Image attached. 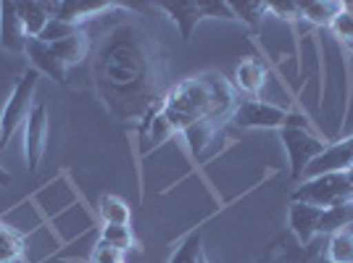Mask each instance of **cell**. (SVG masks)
Masks as SVG:
<instances>
[{"mask_svg":"<svg viewBox=\"0 0 353 263\" xmlns=\"http://www.w3.org/2000/svg\"><path fill=\"white\" fill-rule=\"evenodd\" d=\"M214 132H216V124H208V121L192 124V127L185 129V134H188V140H190V147H192V153H195V156L206 150V145L211 143V137H214Z\"/></svg>","mask_w":353,"mask_h":263,"instance_id":"obj_26","label":"cell"},{"mask_svg":"<svg viewBox=\"0 0 353 263\" xmlns=\"http://www.w3.org/2000/svg\"><path fill=\"white\" fill-rule=\"evenodd\" d=\"M282 143H285V150L290 156V176H293V182L303 179L306 166L316 156H322L324 147H327V143L314 137L309 129H290V127L282 129Z\"/></svg>","mask_w":353,"mask_h":263,"instance_id":"obj_7","label":"cell"},{"mask_svg":"<svg viewBox=\"0 0 353 263\" xmlns=\"http://www.w3.org/2000/svg\"><path fill=\"white\" fill-rule=\"evenodd\" d=\"M45 147H48V108L43 103H37L27 118V127H24V156H27L30 171L40 166Z\"/></svg>","mask_w":353,"mask_h":263,"instance_id":"obj_10","label":"cell"},{"mask_svg":"<svg viewBox=\"0 0 353 263\" xmlns=\"http://www.w3.org/2000/svg\"><path fill=\"white\" fill-rule=\"evenodd\" d=\"M0 147H3V134H0Z\"/></svg>","mask_w":353,"mask_h":263,"instance_id":"obj_35","label":"cell"},{"mask_svg":"<svg viewBox=\"0 0 353 263\" xmlns=\"http://www.w3.org/2000/svg\"><path fill=\"white\" fill-rule=\"evenodd\" d=\"M351 227H353V200L322 208L319 234H335V232H340V229H351Z\"/></svg>","mask_w":353,"mask_h":263,"instance_id":"obj_17","label":"cell"},{"mask_svg":"<svg viewBox=\"0 0 353 263\" xmlns=\"http://www.w3.org/2000/svg\"><path fill=\"white\" fill-rule=\"evenodd\" d=\"M145 129H150V143H156V145H163L166 140H172L176 134V129L172 127V121L163 116V114H156V116L150 118L145 124Z\"/></svg>","mask_w":353,"mask_h":263,"instance_id":"obj_28","label":"cell"},{"mask_svg":"<svg viewBox=\"0 0 353 263\" xmlns=\"http://www.w3.org/2000/svg\"><path fill=\"white\" fill-rule=\"evenodd\" d=\"M37 82H40V72L34 69H27V72L19 76L11 98L3 108V116H0V134H3V145L14 137V132L19 129L21 121H27L32 114V98H34V90H37Z\"/></svg>","mask_w":353,"mask_h":263,"instance_id":"obj_5","label":"cell"},{"mask_svg":"<svg viewBox=\"0 0 353 263\" xmlns=\"http://www.w3.org/2000/svg\"><path fill=\"white\" fill-rule=\"evenodd\" d=\"M19 16H21V24H24V32H27V37L34 40V37H40V32L45 30V24L53 19L50 16V6L48 3H19Z\"/></svg>","mask_w":353,"mask_h":263,"instance_id":"obj_16","label":"cell"},{"mask_svg":"<svg viewBox=\"0 0 353 263\" xmlns=\"http://www.w3.org/2000/svg\"><path fill=\"white\" fill-rule=\"evenodd\" d=\"M293 200L295 203L316 205V208H330V205L353 200V187L345 171L322 174L314 176V179H303V185H298L293 190Z\"/></svg>","mask_w":353,"mask_h":263,"instance_id":"obj_3","label":"cell"},{"mask_svg":"<svg viewBox=\"0 0 353 263\" xmlns=\"http://www.w3.org/2000/svg\"><path fill=\"white\" fill-rule=\"evenodd\" d=\"M319 216H322V208L309 203H290V213H288V221H290V234L301 245H311L319 234Z\"/></svg>","mask_w":353,"mask_h":263,"instance_id":"obj_13","label":"cell"},{"mask_svg":"<svg viewBox=\"0 0 353 263\" xmlns=\"http://www.w3.org/2000/svg\"><path fill=\"white\" fill-rule=\"evenodd\" d=\"M101 242L108 245V248H117V250H127L134 245V234L130 227H117V224H105L103 232H101Z\"/></svg>","mask_w":353,"mask_h":263,"instance_id":"obj_24","label":"cell"},{"mask_svg":"<svg viewBox=\"0 0 353 263\" xmlns=\"http://www.w3.org/2000/svg\"><path fill=\"white\" fill-rule=\"evenodd\" d=\"M24 56L30 59V63L34 66V72L50 76V79L59 82V85H66V66H63V61L53 53L50 45H45L43 40H30Z\"/></svg>","mask_w":353,"mask_h":263,"instance_id":"obj_14","label":"cell"},{"mask_svg":"<svg viewBox=\"0 0 353 263\" xmlns=\"http://www.w3.org/2000/svg\"><path fill=\"white\" fill-rule=\"evenodd\" d=\"M269 11L274 16H280V19H285V21H298L301 19V3H277V0H272Z\"/></svg>","mask_w":353,"mask_h":263,"instance_id":"obj_30","label":"cell"},{"mask_svg":"<svg viewBox=\"0 0 353 263\" xmlns=\"http://www.w3.org/2000/svg\"><path fill=\"white\" fill-rule=\"evenodd\" d=\"M324 258L330 263H353V229H340L330 234Z\"/></svg>","mask_w":353,"mask_h":263,"instance_id":"obj_20","label":"cell"},{"mask_svg":"<svg viewBox=\"0 0 353 263\" xmlns=\"http://www.w3.org/2000/svg\"><path fill=\"white\" fill-rule=\"evenodd\" d=\"M235 87L216 72L190 76L179 85H172L163 101V116L172 121L176 132H185L192 124H216L230 121L237 105Z\"/></svg>","mask_w":353,"mask_h":263,"instance_id":"obj_2","label":"cell"},{"mask_svg":"<svg viewBox=\"0 0 353 263\" xmlns=\"http://www.w3.org/2000/svg\"><path fill=\"white\" fill-rule=\"evenodd\" d=\"M327 263H330V261H327Z\"/></svg>","mask_w":353,"mask_h":263,"instance_id":"obj_36","label":"cell"},{"mask_svg":"<svg viewBox=\"0 0 353 263\" xmlns=\"http://www.w3.org/2000/svg\"><path fill=\"white\" fill-rule=\"evenodd\" d=\"M230 121L243 129H285L290 121V111L250 98V101L237 103Z\"/></svg>","mask_w":353,"mask_h":263,"instance_id":"obj_6","label":"cell"},{"mask_svg":"<svg viewBox=\"0 0 353 263\" xmlns=\"http://www.w3.org/2000/svg\"><path fill=\"white\" fill-rule=\"evenodd\" d=\"M21 255H24V237L11 227L0 224V263H16L21 261Z\"/></svg>","mask_w":353,"mask_h":263,"instance_id":"obj_21","label":"cell"},{"mask_svg":"<svg viewBox=\"0 0 353 263\" xmlns=\"http://www.w3.org/2000/svg\"><path fill=\"white\" fill-rule=\"evenodd\" d=\"M235 19H243L250 30H259L264 16L269 14V3L264 0H240V3H230Z\"/></svg>","mask_w":353,"mask_h":263,"instance_id":"obj_22","label":"cell"},{"mask_svg":"<svg viewBox=\"0 0 353 263\" xmlns=\"http://www.w3.org/2000/svg\"><path fill=\"white\" fill-rule=\"evenodd\" d=\"M92 263H124V250L108 248L103 242H98V248L92 250Z\"/></svg>","mask_w":353,"mask_h":263,"instance_id":"obj_31","label":"cell"},{"mask_svg":"<svg viewBox=\"0 0 353 263\" xmlns=\"http://www.w3.org/2000/svg\"><path fill=\"white\" fill-rule=\"evenodd\" d=\"M50 48H53V53L63 61V66L69 69V66H77L82 59H88L90 40H88V34L79 30V32H74L72 37H63L59 43H53Z\"/></svg>","mask_w":353,"mask_h":263,"instance_id":"obj_15","label":"cell"},{"mask_svg":"<svg viewBox=\"0 0 353 263\" xmlns=\"http://www.w3.org/2000/svg\"><path fill=\"white\" fill-rule=\"evenodd\" d=\"M50 6V16L61 19L72 27H79L82 21H88L92 16L108 14V11H119L124 8L121 3H108V0H63V3H48Z\"/></svg>","mask_w":353,"mask_h":263,"instance_id":"obj_11","label":"cell"},{"mask_svg":"<svg viewBox=\"0 0 353 263\" xmlns=\"http://www.w3.org/2000/svg\"><path fill=\"white\" fill-rule=\"evenodd\" d=\"M345 48H348V50H351V53H353V40H351V43H348V45H345Z\"/></svg>","mask_w":353,"mask_h":263,"instance_id":"obj_34","label":"cell"},{"mask_svg":"<svg viewBox=\"0 0 353 263\" xmlns=\"http://www.w3.org/2000/svg\"><path fill=\"white\" fill-rule=\"evenodd\" d=\"M343 11V3L338 0H303L301 3V19H306L311 24H316V27H330L332 24V19Z\"/></svg>","mask_w":353,"mask_h":263,"instance_id":"obj_19","label":"cell"},{"mask_svg":"<svg viewBox=\"0 0 353 263\" xmlns=\"http://www.w3.org/2000/svg\"><path fill=\"white\" fill-rule=\"evenodd\" d=\"M198 263H208V261H206V255H201V258H198Z\"/></svg>","mask_w":353,"mask_h":263,"instance_id":"obj_33","label":"cell"},{"mask_svg":"<svg viewBox=\"0 0 353 263\" xmlns=\"http://www.w3.org/2000/svg\"><path fill=\"white\" fill-rule=\"evenodd\" d=\"M159 8L169 14V19L179 27L182 40L188 43L192 37V30L198 27V21H203L208 16H216V19H227L232 21V6L230 3H211V0H179V3H159Z\"/></svg>","mask_w":353,"mask_h":263,"instance_id":"obj_4","label":"cell"},{"mask_svg":"<svg viewBox=\"0 0 353 263\" xmlns=\"http://www.w3.org/2000/svg\"><path fill=\"white\" fill-rule=\"evenodd\" d=\"M353 163V134L345 140H338L332 145L324 147L322 156H316L314 161L306 166L303 179H314L322 174H338V171H348Z\"/></svg>","mask_w":353,"mask_h":263,"instance_id":"obj_9","label":"cell"},{"mask_svg":"<svg viewBox=\"0 0 353 263\" xmlns=\"http://www.w3.org/2000/svg\"><path fill=\"white\" fill-rule=\"evenodd\" d=\"M259 263H327V258L324 250H319L314 242L301 245L290 232H280L269 242Z\"/></svg>","mask_w":353,"mask_h":263,"instance_id":"obj_8","label":"cell"},{"mask_svg":"<svg viewBox=\"0 0 353 263\" xmlns=\"http://www.w3.org/2000/svg\"><path fill=\"white\" fill-rule=\"evenodd\" d=\"M27 32L19 16V3L3 0L0 3V48L8 53H24L27 50Z\"/></svg>","mask_w":353,"mask_h":263,"instance_id":"obj_12","label":"cell"},{"mask_svg":"<svg viewBox=\"0 0 353 263\" xmlns=\"http://www.w3.org/2000/svg\"><path fill=\"white\" fill-rule=\"evenodd\" d=\"M101 216H103L105 224L130 227V205L117 195H103L101 198Z\"/></svg>","mask_w":353,"mask_h":263,"instance_id":"obj_23","label":"cell"},{"mask_svg":"<svg viewBox=\"0 0 353 263\" xmlns=\"http://www.w3.org/2000/svg\"><path fill=\"white\" fill-rule=\"evenodd\" d=\"M92 82L114 116L143 121V127L161 114L172 90L161 48L137 19H124L105 32L92 56Z\"/></svg>","mask_w":353,"mask_h":263,"instance_id":"obj_1","label":"cell"},{"mask_svg":"<svg viewBox=\"0 0 353 263\" xmlns=\"http://www.w3.org/2000/svg\"><path fill=\"white\" fill-rule=\"evenodd\" d=\"M6 185H11V174H8V171L0 166V187H6Z\"/></svg>","mask_w":353,"mask_h":263,"instance_id":"obj_32","label":"cell"},{"mask_svg":"<svg viewBox=\"0 0 353 263\" xmlns=\"http://www.w3.org/2000/svg\"><path fill=\"white\" fill-rule=\"evenodd\" d=\"M266 69L256 59H245L235 72V85L248 95H259L264 90Z\"/></svg>","mask_w":353,"mask_h":263,"instance_id":"obj_18","label":"cell"},{"mask_svg":"<svg viewBox=\"0 0 353 263\" xmlns=\"http://www.w3.org/2000/svg\"><path fill=\"white\" fill-rule=\"evenodd\" d=\"M201 255H203V237L201 232H192L188 240H182V245L176 248L169 263H198Z\"/></svg>","mask_w":353,"mask_h":263,"instance_id":"obj_25","label":"cell"},{"mask_svg":"<svg viewBox=\"0 0 353 263\" xmlns=\"http://www.w3.org/2000/svg\"><path fill=\"white\" fill-rule=\"evenodd\" d=\"M327 30L332 32L335 37H340V40H343L345 45L353 40V14L348 11V8H345V3H343V11H340L335 19H332V24H330Z\"/></svg>","mask_w":353,"mask_h":263,"instance_id":"obj_29","label":"cell"},{"mask_svg":"<svg viewBox=\"0 0 353 263\" xmlns=\"http://www.w3.org/2000/svg\"><path fill=\"white\" fill-rule=\"evenodd\" d=\"M74 32H79V27H72V24H66L61 19H50L45 24V30L40 32V37H34V40H43L45 45H53L59 43V40H63V37H72Z\"/></svg>","mask_w":353,"mask_h":263,"instance_id":"obj_27","label":"cell"}]
</instances>
